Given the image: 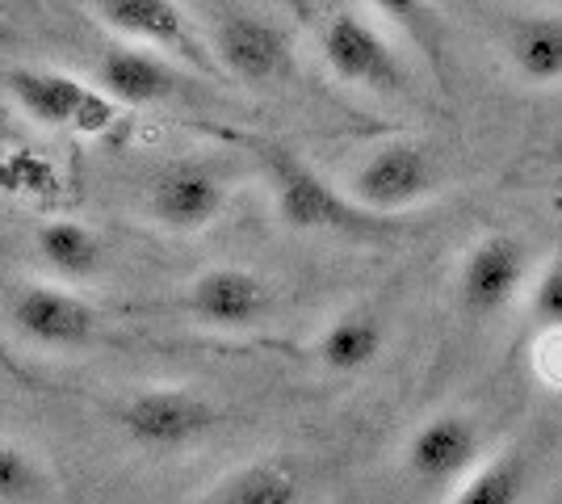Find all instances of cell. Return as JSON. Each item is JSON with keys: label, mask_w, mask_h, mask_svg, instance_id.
<instances>
[{"label": "cell", "mask_w": 562, "mask_h": 504, "mask_svg": "<svg viewBox=\"0 0 562 504\" xmlns=\"http://www.w3.org/2000/svg\"><path fill=\"white\" fill-rule=\"evenodd\" d=\"M483 458V433L467 412H437L407 437V475L428 492H449L467 480Z\"/></svg>", "instance_id": "12"}, {"label": "cell", "mask_w": 562, "mask_h": 504, "mask_svg": "<svg viewBox=\"0 0 562 504\" xmlns=\"http://www.w3.org/2000/svg\"><path fill=\"white\" fill-rule=\"evenodd\" d=\"M529 492V458L504 450L492 462H479L467 480L453 488L449 504H520Z\"/></svg>", "instance_id": "18"}, {"label": "cell", "mask_w": 562, "mask_h": 504, "mask_svg": "<svg viewBox=\"0 0 562 504\" xmlns=\"http://www.w3.org/2000/svg\"><path fill=\"white\" fill-rule=\"evenodd\" d=\"M529 315L541 333L546 328H562V244L550 257V265L538 273V282L529 287Z\"/></svg>", "instance_id": "21"}, {"label": "cell", "mask_w": 562, "mask_h": 504, "mask_svg": "<svg viewBox=\"0 0 562 504\" xmlns=\"http://www.w3.org/2000/svg\"><path fill=\"white\" fill-rule=\"evenodd\" d=\"M227 193L232 186L214 165L177 160L165 172H156V181L147 186L143 211L156 227H165L172 236H193V232H206L227 211Z\"/></svg>", "instance_id": "10"}, {"label": "cell", "mask_w": 562, "mask_h": 504, "mask_svg": "<svg viewBox=\"0 0 562 504\" xmlns=\"http://www.w3.org/2000/svg\"><path fill=\"white\" fill-rule=\"evenodd\" d=\"M319 59L349 89H366V93H403L407 89V64L370 13L336 9L328 22L319 25Z\"/></svg>", "instance_id": "6"}, {"label": "cell", "mask_w": 562, "mask_h": 504, "mask_svg": "<svg viewBox=\"0 0 562 504\" xmlns=\"http://www.w3.org/2000/svg\"><path fill=\"white\" fill-rule=\"evenodd\" d=\"M437 190H441V160L420 139H386V144L370 147L345 186V193L357 206L382 219H395L420 206Z\"/></svg>", "instance_id": "5"}, {"label": "cell", "mask_w": 562, "mask_h": 504, "mask_svg": "<svg viewBox=\"0 0 562 504\" xmlns=\"http://www.w3.org/2000/svg\"><path fill=\"white\" fill-rule=\"evenodd\" d=\"M378 18H386L391 25L407 30L416 43L432 47L437 38V13H432V0H366Z\"/></svg>", "instance_id": "20"}, {"label": "cell", "mask_w": 562, "mask_h": 504, "mask_svg": "<svg viewBox=\"0 0 562 504\" xmlns=\"http://www.w3.org/2000/svg\"><path fill=\"white\" fill-rule=\"evenodd\" d=\"M525 287H529V248L513 232H492L474 240L458 265V307L470 320H492L508 312Z\"/></svg>", "instance_id": "9"}, {"label": "cell", "mask_w": 562, "mask_h": 504, "mask_svg": "<svg viewBox=\"0 0 562 504\" xmlns=\"http://www.w3.org/2000/svg\"><path fill=\"white\" fill-rule=\"evenodd\" d=\"M260 168L273 193V211L290 232H319V236H349V240H382L398 227V219L370 215L357 206L340 186H331L319 168L303 160L294 147L265 144Z\"/></svg>", "instance_id": "1"}, {"label": "cell", "mask_w": 562, "mask_h": 504, "mask_svg": "<svg viewBox=\"0 0 562 504\" xmlns=\"http://www.w3.org/2000/svg\"><path fill=\"white\" fill-rule=\"evenodd\" d=\"M538 370L550 387H562V328H546L538 345Z\"/></svg>", "instance_id": "22"}, {"label": "cell", "mask_w": 562, "mask_h": 504, "mask_svg": "<svg viewBox=\"0 0 562 504\" xmlns=\"http://www.w3.org/2000/svg\"><path fill=\"white\" fill-rule=\"evenodd\" d=\"M386 328L370 307H349L331 320L315 340V358L331 374H357L382 354Z\"/></svg>", "instance_id": "17"}, {"label": "cell", "mask_w": 562, "mask_h": 504, "mask_svg": "<svg viewBox=\"0 0 562 504\" xmlns=\"http://www.w3.org/2000/svg\"><path fill=\"white\" fill-rule=\"evenodd\" d=\"M9 324L38 349L71 354L97 340L101 312L68 282H22L9 294Z\"/></svg>", "instance_id": "8"}, {"label": "cell", "mask_w": 562, "mask_h": 504, "mask_svg": "<svg viewBox=\"0 0 562 504\" xmlns=\"http://www.w3.org/2000/svg\"><path fill=\"white\" fill-rule=\"evenodd\" d=\"M206 47L218 76H232L248 89H269L294 72V43L269 13L239 0H211Z\"/></svg>", "instance_id": "2"}, {"label": "cell", "mask_w": 562, "mask_h": 504, "mask_svg": "<svg viewBox=\"0 0 562 504\" xmlns=\"http://www.w3.org/2000/svg\"><path fill=\"white\" fill-rule=\"evenodd\" d=\"M186 312L223 333H248L273 315V287L244 265H211L186 282Z\"/></svg>", "instance_id": "11"}, {"label": "cell", "mask_w": 562, "mask_h": 504, "mask_svg": "<svg viewBox=\"0 0 562 504\" xmlns=\"http://www.w3.org/2000/svg\"><path fill=\"white\" fill-rule=\"evenodd\" d=\"M34 248L59 282H93L105 265V240L101 232L80 219H43L34 227Z\"/></svg>", "instance_id": "15"}, {"label": "cell", "mask_w": 562, "mask_h": 504, "mask_svg": "<svg viewBox=\"0 0 562 504\" xmlns=\"http://www.w3.org/2000/svg\"><path fill=\"white\" fill-rule=\"evenodd\" d=\"M50 488L55 480L38 450L0 437V504H43L50 501Z\"/></svg>", "instance_id": "19"}, {"label": "cell", "mask_w": 562, "mask_h": 504, "mask_svg": "<svg viewBox=\"0 0 562 504\" xmlns=\"http://www.w3.org/2000/svg\"><path fill=\"white\" fill-rule=\"evenodd\" d=\"M114 425L143 455H181L218 429V408L193 387H143L114 404Z\"/></svg>", "instance_id": "4"}, {"label": "cell", "mask_w": 562, "mask_h": 504, "mask_svg": "<svg viewBox=\"0 0 562 504\" xmlns=\"http://www.w3.org/2000/svg\"><path fill=\"white\" fill-rule=\"evenodd\" d=\"M504 55L525 85H562V13H520L504 34Z\"/></svg>", "instance_id": "14"}, {"label": "cell", "mask_w": 562, "mask_h": 504, "mask_svg": "<svg viewBox=\"0 0 562 504\" xmlns=\"http://www.w3.org/2000/svg\"><path fill=\"white\" fill-rule=\"evenodd\" d=\"M303 467L294 458H257L218 480L193 504H303Z\"/></svg>", "instance_id": "16"}, {"label": "cell", "mask_w": 562, "mask_h": 504, "mask_svg": "<svg viewBox=\"0 0 562 504\" xmlns=\"http://www.w3.org/2000/svg\"><path fill=\"white\" fill-rule=\"evenodd\" d=\"M186 64L168 59L151 47H135V43H114L97 59L93 80L101 93L110 97L122 110H151V105H168L189 89Z\"/></svg>", "instance_id": "13"}, {"label": "cell", "mask_w": 562, "mask_h": 504, "mask_svg": "<svg viewBox=\"0 0 562 504\" xmlns=\"http://www.w3.org/2000/svg\"><path fill=\"white\" fill-rule=\"evenodd\" d=\"M89 9H93L97 22L114 30L122 43L151 47L193 68V72L218 76L214 55L206 47V34L181 0H89Z\"/></svg>", "instance_id": "7"}, {"label": "cell", "mask_w": 562, "mask_h": 504, "mask_svg": "<svg viewBox=\"0 0 562 504\" xmlns=\"http://www.w3.org/2000/svg\"><path fill=\"white\" fill-rule=\"evenodd\" d=\"M4 93L30 122L47 131L85 135V139L110 135L122 119V105H114L93 80L71 76L64 68H9Z\"/></svg>", "instance_id": "3"}]
</instances>
